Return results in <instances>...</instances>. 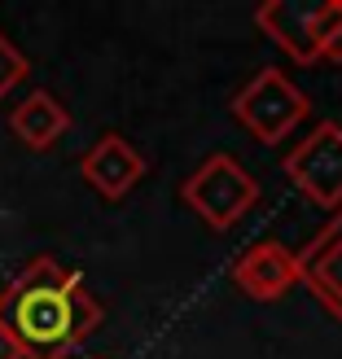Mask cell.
Masks as SVG:
<instances>
[{
	"label": "cell",
	"instance_id": "6da1fadb",
	"mask_svg": "<svg viewBox=\"0 0 342 359\" xmlns=\"http://www.w3.org/2000/svg\"><path fill=\"white\" fill-rule=\"evenodd\" d=\"M101 316L84 276L48 255L31 259L0 294V325L18 337L22 359H66L88 342V333H97Z\"/></svg>",
	"mask_w": 342,
	"mask_h": 359
},
{
	"label": "cell",
	"instance_id": "7a4b0ae2",
	"mask_svg": "<svg viewBox=\"0 0 342 359\" xmlns=\"http://www.w3.org/2000/svg\"><path fill=\"white\" fill-rule=\"evenodd\" d=\"M180 202H185L206 228L228 232L232 224L246 219V210H255L259 184L232 154H211L206 163L180 184Z\"/></svg>",
	"mask_w": 342,
	"mask_h": 359
},
{
	"label": "cell",
	"instance_id": "3957f363",
	"mask_svg": "<svg viewBox=\"0 0 342 359\" xmlns=\"http://www.w3.org/2000/svg\"><path fill=\"white\" fill-rule=\"evenodd\" d=\"M308 114H312L308 93L294 88L277 66H263L259 75L250 79V83H242L237 97H232V118H237L242 128L255 132L263 145L285 140Z\"/></svg>",
	"mask_w": 342,
	"mask_h": 359
},
{
	"label": "cell",
	"instance_id": "277c9868",
	"mask_svg": "<svg viewBox=\"0 0 342 359\" xmlns=\"http://www.w3.org/2000/svg\"><path fill=\"white\" fill-rule=\"evenodd\" d=\"M342 22V0H316V5H303V0H268L255 9V27L263 35L290 53L298 66H316L320 48H325L329 31Z\"/></svg>",
	"mask_w": 342,
	"mask_h": 359
},
{
	"label": "cell",
	"instance_id": "5b68a950",
	"mask_svg": "<svg viewBox=\"0 0 342 359\" xmlns=\"http://www.w3.org/2000/svg\"><path fill=\"white\" fill-rule=\"evenodd\" d=\"M281 171L290 184L312 197L320 210H342V128L338 123H316L298 145L281 158Z\"/></svg>",
	"mask_w": 342,
	"mask_h": 359
},
{
	"label": "cell",
	"instance_id": "8992f818",
	"mask_svg": "<svg viewBox=\"0 0 342 359\" xmlns=\"http://www.w3.org/2000/svg\"><path fill=\"white\" fill-rule=\"evenodd\" d=\"M232 280L255 302H277L303 280V259L294 250H285L281 241H255L232 263Z\"/></svg>",
	"mask_w": 342,
	"mask_h": 359
},
{
	"label": "cell",
	"instance_id": "52a82bcc",
	"mask_svg": "<svg viewBox=\"0 0 342 359\" xmlns=\"http://www.w3.org/2000/svg\"><path fill=\"white\" fill-rule=\"evenodd\" d=\"M79 175L105 197V202H123V197L145 180V154H140L128 136L105 132V136H97V145L79 158Z\"/></svg>",
	"mask_w": 342,
	"mask_h": 359
},
{
	"label": "cell",
	"instance_id": "ba28073f",
	"mask_svg": "<svg viewBox=\"0 0 342 359\" xmlns=\"http://www.w3.org/2000/svg\"><path fill=\"white\" fill-rule=\"evenodd\" d=\"M9 132L22 140L27 149H35V154H44V149H53L58 140L70 132V110L53 97V93H44V88H35V93H27L22 101L13 105V114H9Z\"/></svg>",
	"mask_w": 342,
	"mask_h": 359
},
{
	"label": "cell",
	"instance_id": "9c48e42d",
	"mask_svg": "<svg viewBox=\"0 0 342 359\" xmlns=\"http://www.w3.org/2000/svg\"><path fill=\"white\" fill-rule=\"evenodd\" d=\"M27 75H31V62H27V53L18 48V44L9 40L5 31H0V101H5V97H9L13 88L27 79Z\"/></svg>",
	"mask_w": 342,
	"mask_h": 359
},
{
	"label": "cell",
	"instance_id": "30bf717a",
	"mask_svg": "<svg viewBox=\"0 0 342 359\" xmlns=\"http://www.w3.org/2000/svg\"><path fill=\"white\" fill-rule=\"evenodd\" d=\"M320 62H342V22L329 31V40H325V48H320Z\"/></svg>",
	"mask_w": 342,
	"mask_h": 359
},
{
	"label": "cell",
	"instance_id": "8fae6325",
	"mask_svg": "<svg viewBox=\"0 0 342 359\" xmlns=\"http://www.w3.org/2000/svg\"><path fill=\"white\" fill-rule=\"evenodd\" d=\"M0 359H22V346H18V337L0 325Z\"/></svg>",
	"mask_w": 342,
	"mask_h": 359
},
{
	"label": "cell",
	"instance_id": "7c38bea8",
	"mask_svg": "<svg viewBox=\"0 0 342 359\" xmlns=\"http://www.w3.org/2000/svg\"><path fill=\"white\" fill-rule=\"evenodd\" d=\"M325 232H329V237H342V210H334V219H329ZM338 320H342V316H338Z\"/></svg>",
	"mask_w": 342,
	"mask_h": 359
}]
</instances>
